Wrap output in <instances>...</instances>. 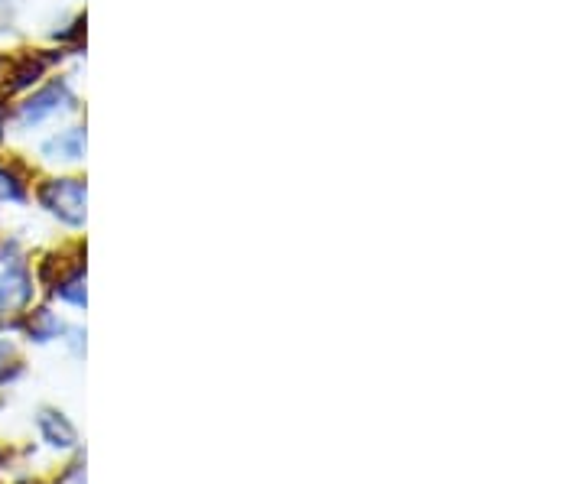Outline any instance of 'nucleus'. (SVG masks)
Segmentation results:
<instances>
[{
	"instance_id": "1",
	"label": "nucleus",
	"mask_w": 585,
	"mask_h": 484,
	"mask_svg": "<svg viewBox=\"0 0 585 484\" xmlns=\"http://www.w3.org/2000/svg\"><path fill=\"white\" fill-rule=\"evenodd\" d=\"M33 299V277L23 251L13 241L0 244V316L26 309Z\"/></svg>"
},
{
	"instance_id": "2",
	"label": "nucleus",
	"mask_w": 585,
	"mask_h": 484,
	"mask_svg": "<svg viewBox=\"0 0 585 484\" xmlns=\"http://www.w3.org/2000/svg\"><path fill=\"white\" fill-rule=\"evenodd\" d=\"M39 199L62 225L78 228L85 221V182L82 179H56L43 186Z\"/></svg>"
},
{
	"instance_id": "3",
	"label": "nucleus",
	"mask_w": 585,
	"mask_h": 484,
	"mask_svg": "<svg viewBox=\"0 0 585 484\" xmlns=\"http://www.w3.org/2000/svg\"><path fill=\"white\" fill-rule=\"evenodd\" d=\"M69 104H72V95H69V88H65V82H52V85H46L43 91H36L33 98H26L20 104L17 124L20 127H36V124H43L46 117L65 111Z\"/></svg>"
},
{
	"instance_id": "4",
	"label": "nucleus",
	"mask_w": 585,
	"mask_h": 484,
	"mask_svg": "<svg viewBox=\"0 0 585 484\" xmlns=\"http://www.w3.org/2000/svg\"><path fill=\"white\" fill-rule=\"evenodd\" d=\"M36 426H39V433H43V439L49 442L52 449H62V452H69L78 446V433H75V426L65 420L62 413L56 410H39L36 416Z\"/></svg>"
},
{
	"instance_id": "5",
	"label": "nucleus",
	"mask_w": 585,
	"mask_h": 484,
	"mask_svg": "<svg viewBox=\"0 0 585 484\" xmlns=\"http://www.w3.org/2000/svg\"><path fill=\"white\" fill-rule=\"evenodd\" d=\"M43 153L49 156V160H65V163L82 160V153H85V134H82L78 127L62 130V134H56L52 140H46Z\"/></svg>"
},
{
	"instance_id": "6",
	"label": "nucleus",
	"mask_w": 585,
	"mask_h": 484,
	"mask_svg": "<svg viewBox=\"0 0 585 484\" xmlns=\"http://www.w3.org/2000/svg\"><path fill=\"white\" fill-rule=\"evenodd\" d=\"M59 335V322L52 312H33V319H30V338H36V342H49V338H56Z\"/></svg>"
},
{
	"instance_id": "7",
	"label": "nucleus",
	"mask_w": 585,
	"mask_h": 484,
	"mask_svg": "<svg viewBox=\"0 0 585 484\" xmlns=\"http://www.w3.org/2000/svg\"><path fill=\"white\" fill-rule=\"evenodd\" d=\"M85 277L82 273H75V277H69L62 286H59V299H65V303H72V306H85Z\"/></svg>"
},
{
	"instance_id": "8",
	"label": "nucleus",
	"mask_w": 585,
	"mask_h": 484,
	"mask_svg": "<svg viewBox=\"0 0 585 484\" xmlns=\"http://www.w3.org/2000/svg\"><path fill=\"white\" fill-rule=\"evenodd\" d=\"M20 199H23L20 182L13 179L7 169H0V202H20Z\"/></svg>"
},
{
	"instance_id": "9",
	"label": "nucleus",
	"mask_w": 585,
	"mask_h": 484,
	"mask_svg": "<svg viewBox=\"0 0 585 484\" xmlns=\"http://www.w3.org/2000/svg\"><path fill=\"white\" fill-rule=\"evenodd\" d=\"M7 358H10V348H7L4 342H0V384L10 381V377L17 374V371H7Z\"/></svg>"
}]
</instances>
